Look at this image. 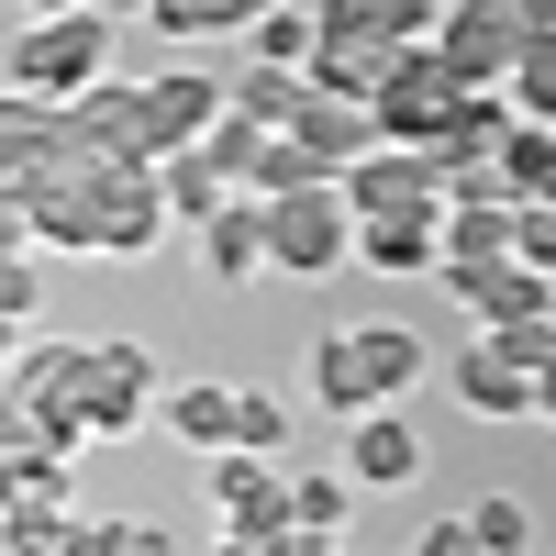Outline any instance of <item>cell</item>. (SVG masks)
Returning a JSON list of instances; mask_svg holds the SVG:
<instances>
[{"instance_id": "6da1fadb", "label": "cell", "mask_w": 556, "mask_h": 556, "mask_svg": "<svg viewBox=\"0 0 556 556\" xmlns=\"http://www.w3.org/2000/svg\"><path fill=\"white\" fill-rule=\"evenodd\" d=\"M23 212H34V245H78V256H146L167 223L156 167L78 146V123L56 146H23Z\"/></svg>"}, {"instance_id": "7a4b0ae2", "label": "cell", "mask_w": 556, "mask_h": 556, "mask_svg": "<svg viewBox=\"0 0 556 556\" xmlns=\"http://www.w3.org/2000/svg\"><path fill=\"white\" fill-rule=\"evenodd\" d=\"M0 78L23 89V101H78V89L112 78V12H45L0 45Z\"/></svg>"}, {"instance_id": "3957f363", "label": "cell", "mask_w": 556, "mask_h": 556, "mask_svg": "<svg viewBox=\"0 0 556 556\" xmlns=\"http://www.w3.org/2000/svg\"><path fill=\"white\" fill-rule=\"evenodd\" d=\"M412 379H424V334H412V323H356V334H323L312 345V390L345 412H379V401H401Z\"/></svg>"}, {"instance_id": "277c9868", "label": "cell", "mask_w": 556, "mask_h": 556, "mask_svg": "<svg viewBox=\"0 0 556 556\" xmlns=\"http://www.w3.org/2000/svg\"><path fill=\"white\" fill-rule=\"evenodd\" d=\"M267 212V267H290V278H345L356 267V212L345 190H278L256 201Z\"/></svg>"}, {"instance_id": "5b68a950", "label": "cell", "mask_w": 556, "mask_h": 556, "mask_svg": "<svg viewBox=\"0 0 556 556\" xmlns=\"http://www.w3.org/2000/svg\"><path fill=\"white\" fill-rule=\"evenodd\" d=\"M367 112H379V146H434V134L468 112V78H456L434 45H401L390 78L367 89Z\"/></svg>"}, {"instance_id": "8992f818", "label": "cell", "mask_w": 556, "mask_h": 556, "mask_svg": "<svg viewBox=\"0 0 556 556\" xmlns=\"http://www.w3.org/2000/svg\"><path fill=\"white\" fill-rule=\"evenodd\" d=\"M523 34H534V12H523V0H445L434 56L468 78V89H501V78H513V56H523Z\"/></svg>"}, {"instance_id": "52a82bcc", "label": "cell", "mask_w": 556, "mask_h": 556, "mask_svg": "<svg viewBox=\"0 0 556 556\" xmlns=\"http://www.w3.org/2000/svg\"><path fill=\"white\" fill-rule=\"evenodd\" d=\"M146 412H156V356L134 345V334H112V345L78 356V424H89V445H101V434H134Z\"/></svg>"}, {"instance_id": "ba28073f", "label": "cell", "mask_w": 556, "mask_h": 556, "mask_svg": "<svg viewBox=\"0 0 556 556\" xmlns=\"http://www.w3.org/2000/svg\"><path fill=\"white\" fill-rule=\"evenodd\" d=\"M445 290H456V312H468L479 334H501V323H545V312H556V278H545V267H523V256L445 267Z\"/></svg>"}, {"instance_id": "9c48e42d", "label": "cell", "mask_w": 556, "mask_h": 556, "mask_svg": "<svg viewBox=\"0 0 556 556\" xmlns=\"http://www.w3.org/2000/svg\"><path fill=\"white\" fill-rule=\"evenodd\" d=\"M345 212L367 223V212H412V201H445V167H434V146H367L345 178Z\"/></svg>"}, {"instance_id": "30bf717a", "label": "cell", "mask_w": 556, "mask_h": 556, "mask_svg": "<svg viewBox=\"0 0 556 556\" xmlns=\"http://www.w3.org/2000/svg\"><path fill=\"white\" fill-rule=\"evenodd\" d=\"M235 112V89L223 78H201V67H167V78H146V156H178V146H201V134Z\"/></svg>"}, {"instance_id": "8fae6325", "label": "cell", "mask_w": 556, "mask_h": 556, "mask_svg": "<svg viewBox=\"0 0 556 556\" xmlns=\"http://www.w3.org/2000/svg\"><path fill=\"white\" fill-rule=\"evenodd\" d=\"M356 267H379V278L445 267V201H412V212H367V223H356Z\"/></svg>"}, {"instance_id": "7c38bea8", "label": "cell", "mask_w": 556, "mask_h": 556, "mask_svg": "<svg viewBox=\"0 0 556 556\" xmlns=\"http://www.w3.org/2000/svg\"><path fill=\"white\" fill-rule=\"evenodd\" d=\"M345 479H356V490H412V479H424V434H412L390 401L356 412V434H345Z\"/></svg>"}, {"instance_id": "4fadbf2b", "label": "cell", "mask_w": 556, "mask_h": 556, "mask_svg": "<svg viewBox=\"0 0 556 556\" xmlns=\"http://www.w3.org/2000/svg\"><path fill=\"white\" fill-rule=\"evenodd\" d=\"M456 412H490V424H513V412H534V367L523 356H501L490 334L456 356Z\"/></svg>"}, {"instance_id": "5bb4252c", "label": "cell", "mask_w": 556, "mask_h": 556, "mask_svg": "<svg viewBox=\"0 0 556 556\" xmlns=\"http://www.w3.org/2000/svg\"><path fill=\"white\" fill-rule=\"evenodd\" d=\"M290 134H301V146H312L323 167H356L367 146H379V112H367V101H345V89H312Z\"/></svg>"}, {"instance_id": "9a60e30c", "label": "cell", "mask_w": 556, "mask_h": 556, "mask_svg": "<svg viewBox=\"0 0 556 556\" xmlns=\"http://www.w3.org/2000/svg\"><path fill=\"white\" fill-rule=\"evenodd\" d=\"M323 34H390V45H434L445 0H312Z\"/></svg>"}, {"instance_id": "2e32d148", "label": "cell", "mask_w": 556, "mask_h": 556, "mask_svg": "<svg viewBox=\"0 0 556 556\" xmlns=\"http://www.w3.org/2000/svg\"><path fill=\"white\" fill-rule=\"evenodd\" d=\"M156 201H167V223H190V235H201V223L235 201V178H223L201 146H178V156H156Z\"/></svg>"}, {"instance_id": "e0dca14e", "label": "cell", "mask_w": 556, "mask_h": 556, "mask_svg": "<svg viewBox=\"0 0 556 556\" xmlns=\"http://www.w3.org/2000/svg\"><path fill=\"white\" fill-rule=\"evenodd\" d=\"M201 267H212V278H256V267H267V212H256L245 190L201 223Z\"/></svg>"}, {"instance_id": "ac0fdd59", "label": "cell", "mask_w": 556, "mask_h": 556, "mask_svg": "<svg viewBox=\"0 0 556 556\" xmlns=\"http://www.w3.org/2000/svg\"><path fill=\"white\" fill-rule=\"evenodd\" d=\"M390 56H401L390 34H323V56H312L301 78H312V89H345V101H367V89L390 78Z\"/></svg>"}, {"instance_id": "d6986e66", "label": "cell", "mask_w": 556, "mask_h": 556, "mask_svg": "<svg viewBox=\"0 0 556 556\" xmlns=\"http://www.w3.org/2000/svg\"><path fill=\"white\" fill-rule=\"evenodd\" d=\"M156 412H167V434H178V445H201V456H223V445H235V390H212V379L156 390Z\"/></svg>"}, {"instance_id": "ffe728a7", "label": "cell", "mask_w": 556, "mask_h": 556, "mask_svg": "<svg viewBox=\"0 0 556 556\" xmlns=\"http://www.w3.org/2000/svg\"><path fill=\"white\" fill-rule=\"evenodd\" d=\"M490 256H513V201H445V267H490Z\"/></svg>"}, {"instance_id": "44dd1931", "label": "cell", "mask_w": 556, "mask_h": 556, "mask_svg": "<svg viewBox=\"0 0 556 556\" xmlns=\"http://www.w3.org/2000/svg\"><path fill=\"white\" fill-rule=\"evenodd\" d=\"M223 89H235V112L267 123V134H290L301 101H312V78H301V67H245V78H223Z\"/></svg>"}, {"instance_id": "7402d4cb", "label": "cell", "mask_w": 556, "mask_h": 556, "mask_svg": "<svg viewBox=\"0 0 556 556\" xmlns=\"http://www.w3.org/2000/svg\"><path fill=\"white\" fill-rule=\"evenodd\" d=\"M501 178H513V201H556V123H523L501 134Z\"/></svg>"}, {"instance_id": "603a6c76", "label": "cell", "mask_w": 556, "mask_h": 556, "mask_svg": "<svg viewBox=\"0 0 556 556\" xmlns=\"http://www.w3.org/2000/svg\"><path fill=\"white\" fill-rule=\"evenodd\" d=\"M501 101H513L523 123H556V23L523 34V56H513V78H501Z\"/></svg>"}, {"instance_id": "cb8c5ba5", "label": "cell", "mask_w": 556, "mask_h": 556, "mask_svg": "<svg viewBox=\"0 0 556 556\" xmlns=\"http://www.w3.org/2000/svg\"><path fill=\"white\" fill-rule=\"evenodd\" d=\"M245 34H256V67H312V56H323V12H301V0L256 12Z\"/></svg>"}, {"instance_id": "d4e9b609", "label": "cell", "mask_w": 556, "mask_h": 556, "mask_svg": "<svg viewBox=\"0 0 556 556\" xmlns=\"http://www.w3.org/2000/svg\"><path fill=\"white\" fill-rule=\"evenodd\" d=\"M256 12H278V0H156V34H178V45H190V34H245Z\"/></svg>"}, {"instance_id": "484cf974", "label": "cell", "mask_w": 556, "mask_h": 556, "mask_svg": "<svg viewBox=\"0 0 556 556\" xmlns=\"http://www.w3.org/2000/svg\"><path fill=\"white\" fill-rule=\"evenodd\" d=\"M201 156L223 167V178H235V190L256 201V156H267V123H245V112H223L212 134H201Z\"/></svg>"}, {"instance_id": "4316f807", "label": "cell", "mask_w": 556, "mask_h": 556, "mask_svg": "<svg viewBox=\"0 0 556 556\" xmlns=\"http://www.w3.org/2000/svg\"><path fill=\"white\" fill-rule=\"evenodd\" d=\"M468 534H479V556H534V513L513 490H490V501H468Z\"/></svg>"}, {"instance_id": "83f0119b", "label": "cell", "mask_w": 556, "mask_h": 556, "mask_svg": "<svg viewBox=\"0 0 556 556\" xmlns=\"http://www.w3.org/2000/svg\"><path fill=\"white\" fill-rule=\"evenodd\" d=\"M345 501H356V479H334V468H290V513H301V523L345 534Z\"/></svg>"}, {"instance_id": "f1b7e54d", "label": "cell", "mask_w": 556, "mask_h": 556, "mask_svg": "<svg viewBox=\"0 0 556 556\" xmlns=\"http://www.w3.org/2000/svg\"><path fill=\"white\" fill-rule=\"evenodd\" d=\"M78 556H178V545H167V523L123 513V523H78Z\"/></svg>"}, {"instance_id": "f546056e", "label": "cell", "mask_w": 556, "mask_h": 556, "mask_svg": "<svg viewBox=\"0 0 556 556\" xmlns=\"http://www.w3.org/2000/svg\"><path fill=\"white\" fill-rule=\"evenodd\" d=\"M235 445L245 456H278V445H290V412H278L267 390H235Z\"/></svg>"}, {"instance_id": "4dcf8cb0", "label": "cell", "mask_w": 556, "mask_h": 556, "mask_svg": "<svg viewBox=\"0 0 556 556\" xmlns=\"http://www.w3.org/2000/svg\"><path fill=\"white\" fill-rule=\"evenodd\" d=\"M513 256L556 278V201H513Z\"/></svg>"}, {"instance_id": "1f68e13d", "label": "cell", "mask_w": 556, "mask_h": 556, "mask_svg": "<svg viewBox=\"0 0 556 556\" xmlns=\"http://www.w3.org/2000/svg\"><path fill=\"white\" fill-rule=\"evenodd\" d=\"M256 556H334V534H323V523H301V513H290V523H278V534L256 545Z\"/></svg>"}, {"instance_id": "d6a6232c", "label": "cell", "mask_w": 556, "mask_h": 556, "mask_svg": "<svg viewBox=\"0 0 556 556\" xmlns=\"http://www.w3.org/2000/svg\"><path fill=\"white\" fill-rule=\"evenodd\" d=\"M412 556H479V534H468V513H445V523H424V545Z\"/></svg>"}, {"instance_id": "836d02e7", "label": "cell", "mask_w": 556, "mask_h": 556, "mask_svg": "<svg viewBox=\"0 0 556 556\" xmlns=\"http://www.w3.org/2000/svg\"><path fill=\"white\" fill-rule=\"evenodd\" d=\"M0 312H34V267L23 256H0Z\"/></svg>"}, {"instance_id": "e575fe53", "label": "cell", "mask_w": 556, "mask_h": 556, "mask_svg": "<svg viewBox=\"0 0 556 556\" xmlns=\"http://www.w3.org/2000/svg\"><path fill=\"white\" fill-rule=\"evenodd\" d=\"M23 245H34V212H23V201H0V256H23Z\"/></svg>"}, {"instance_id": "d590c367", "label": "cell", "mask_w": 556, "mask_h": 556, "mask_svg": "<svg viewBox=\"0 0 556 556\" xmlns=\"http://www.w3.org/2000/svg\"><path fill=\"white\" fill-rule=\"evenodd\" d=\"M23 323H34V312H0V367H12V356H23Z\"/></svg>"}, {"instance_id": "8d00e7d4", "label": "cell", "mask_w": 556, "mask_h": 556, "mask_svg": "<svg viewBox=\"0 0 556 556\" xmlns=\"http://www.w3.org/2000/svg\"><path fill=\"white\" fill-rule=\"evenodd\" d=\"M0 201H23V146H0Z\"/></svg>"}, {"instance_id": "74e56055", "label": "cell", "mask_w": 556, "mask_h": 556, "mask_svg": "<svg viewBox=\"0 0 556 556\" xmlns=\"http://www.w3.org/2000/svg\"><path fill=\"white\" fill-rule=\"evenodd\" d=\"M45 12H101V0H23V23H45Z\"/></svg>"}, {"instance_id": "f35d334b", "label": "cell", "mask_w": 556, "mask_h": 556, "mask_svg": "<svg viewBox=\"0 0 556 556\" xmlns=\"http://www.w3.org/2000/svg\"><path fill=\"white\" fill-rule=\"evenodd\" d=\"M534 412H545V424H556V356H545V379H534Z\"/></svg>"}, {"instance_id": "ab89813d", "label": "cell", "mask_w": 556, "mask_h": 556, "mask_svg": "<svg viewBox=\"0 0 556 556\" xmlns=\"http://www.w3.org/2000/svg\"><path fill=\"white\" fill-rule=\"evenodd\" d=\"M101 12H112V23H146V12H156V0H101Z\"/></svg>"}, {"instance_id": "60d3db41", "label": "cell", "mask_w": 556, "mask_h": 556, "mask_svg": "<svg viewBox=\"0 0 556 556\" xmlns=\"http://www.w3.org/2000/svg\"><path fill=\"white\" fill-rule=\"evenodd\" d=\"M523 12H534V23H556V0H523Z\"/></svg>"}, {"instance_id": "b9f144b4", "label": "cell", "mask_w": 556, "mask_h": 556, "mask_svg": "<svg viewBox=\"0 0 556 556\" xmlns=\"http://www.w3.org/2000/svg\"><path fill=\"white\" fill-rule=\"evenodd\" d=\"M223 556H256V545H223Z\"/></svg>"}]
</instances>
